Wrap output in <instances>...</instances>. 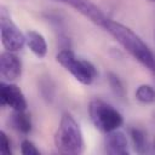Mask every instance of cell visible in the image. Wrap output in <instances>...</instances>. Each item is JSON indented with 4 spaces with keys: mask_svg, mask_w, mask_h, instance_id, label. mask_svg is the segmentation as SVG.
I'll return each mask as SVG.
<instances>
[{
    "mask_svg": "<svg viewBox=\"0 0 155 155\" xmlns=\"http://www.w3.org/2000/svg\"><path fill=\"white\" fill-rule=\"evenodd\" d=\"M134 94H136L137 101H139L140 103L149 104V103H154L155 102V90L150 85H147V84L139 85L137 87Z\"/></svg>",
    "mask_w": 155,
    "mask_h": 155,
    "instance_id": "4fadbf2b",
    "label": "cell"
},
{
    "mask_svg": "<svg viewBox=\"0 0 155 155\" xmlns=\"http://www.w3.org/2000/svg\"><path fill=\"white\" fill-rule=\"evenodd\" d=\"M105 153L109 155H128V140L124 132L115 130L107 133L104 143Z\"/></svg>",
    "mask_w": 155,
    "mask_h": 155,
    "instance_id": "9c48e42d",
    "label": "cell"
},
{
    "mask_svg": "<svg viewBox=\"0 0 155 155\" xmlns=\"http://www.w3.org/2000/svg\"><path fill=\"white\" fill-rule=\"evenodd\" d=\"M88 115L93 126L105 133L119 130L124 122L121 113L102 99H92L90 102Z\"/></svg>",
    "mask_w": 155,
    "mask_h": 155,
    "instance_id": "3957f363",
    "label": "cell"
},
{
    "mask_svg": "<svg viewBox=\"0 0 155 155\" xmlns=\"http://www.w3.org/2000/svg\"><path fill=\"white\" fill-rule=\"evenodd\" d=\"M148 1H150V2H155V0H148Z\"/></svg>",
    "mask_w": 155,
    "mask_h": 155,
    "instance_id": "e0dca14e",
    "label": "cell"
},
{
    "mask_svg": "<svg viewBox=\"0 0 155 155\" xmlns=\"http://www.w3.org/2000/svg\"><path fill=\"white\" fill-rule=\"evenodd\" d=\"M11 122L13 125V127L27 134L31 131L33 128V122H31V119H30V115L25 113V110H21V111H16L13 110V114H12V117H11Z\"/></svg>",
    "mask_w": 155,
    "mask_h": 155,
    "instance_id": "8fae6325",
    "label": "cell"
},
{
    "mask_svg": "<svg viewBox=\"0 0 155 155\" xmlns=\"http://www.w3.org/2000/svg\"><path fill=\"white\" fill-rule=\"evenodd\" d=\"M0 151L4 155H11V140L5 133V131H0Z\"/></svg>",
    "mask_w": 155,
    "mask_h": 155,
    "instance_id": "2e32d148",
    "label": "cell"
},
{
    "mask_svg": "<svg viewBox=\"0 0 155 155\" xmlns=\"http://www.w3.org/2000/svg\"><path fill=\"white\" fill-rule=\"evenodd\" d=\"M21 153L23 155H40V150L29 139L22 140V143H21Z\"/></svg>",
    "mask_w": 155,
    "mask_h": 155,
    "instance_id": "9a60e30c",
    "label": "cell"
},
{
    "mask_svg": "<svg viewBox=\"0 0 155 155\" xmlns=\"http://www.w3.org/2000/svg\"><path fill=\"white\" fill-rule=\"evenodd\" d=\"M54 145L61 154L78 155L85 149L84 134L80 125L70 113H63L54 133Z\"/></svg>",
    "mask_w": 155,
    "mask_h": 155,
    "instance_id": "7a4b0ae2",
    "label": "cell"
},
{
    "mask_svg": "<svg viewBox=\"0 0 155 155\" xmlns=\"http://www.w3.org/2000/svg\"><path fill=\"white\" fill-rule=\"evenodd\" d=\"M0 35L1 44L6 51H21L25 44V34L21 31L4 5L0 7Z\"/></svg>",
    "mask_w": 155,
    "mask_h": 155,
    "instance_id": "5b68a950",
    "label": "cell"
},
{
    "mask_svg": "<svg viewBox=\"0 0 155 155\" xmlns=\"http://www.w3.org/2000/svg\"><path fill=\"white\" fill-rule=\"evenodd\" d=\"M23 63L21 58L11 51H4L0 54V75L4 81L12 82L21 78Z\"/></svg>",
    "mask_w": 155,
    "mask_h": 155,
    "instance_id": "ba28073f",
    "label": "cell"
},
{
    "mask_svg": "<svg viewBox=\"0 0 155 155\" xmlns=\"http://www.w3.org/2000/svg\"><path fill=\"white\" fill-rule=\"evenodd\" d=\"M136 61L151 73H155V56L149 46L127 25L108 18L104 28Z\"/></svg>",
    "mask_w": 155,
    "mask_h": 155,
    "instance_id": "6da1fadb",
    "label": "cell"
},
{
    "mask_svg": "<svg viewBox=\"0 0 155 155\" xmlns=\"http://www.w3.org/2000/svg\"><path fill=\"white\" fill-rule=\"evenodd\" d=\"M0 102L1 105L8 107L16 111L27 110L28 107L25 96L22 90L17 85L4 80L0 82Z\"/></svg>",
    "mask_w": 155,
    "mask_h": 155,
    "instance_id": "8992f818",
    "label": "cell"
},
{
    "mask_svg": "<svg viewBox=\"0 0 155 155\" xmlns=\"http://www.w3.org/2000/svg\"><path fill=\"white\" fill-rule=\"evenodd\" d=\"M154 149H155V143H154Z\"/></svg>",
    "mask_w": 155,
    "mask_h": 155,
    "instance_id": "ac0fdd59",
    "label": "cell"
},
{
    "mask_svg": "<svg viewBox=\"0 0 155 155\" xmlns=\"http://www.w3.org/2000/svg\"><path fill=\"white\" fill-rule=\"evenodd\" d=\"M25 44L38 58H44L47 54V42L41 33L28 30L25 33Z\"/></svg>",
    "mask_w": 155,
    "mask_h": 155,
    "instance_id": "30bf717a",
    "label": "cell"
},
{
    "mask_svg": "<svg viewBox=\"0 0 155 155\" xmlns=\"http://www.w3.org/2000/svg\"><path fill=\"white\" fill-rule=\"evenodd\" d=\"M130 136H131V140L134 150L139 154H144L148 150V142H147L145 133L140 128L134 127V128H131Z\"/></svg>",
    "mask_w": 155,
    "mask_h": 155,
    "instance_id": "7c38bea8",
    "label": "cell"
},
{
    "mask_svg": "<svg viewBox=\"0 0 155 155\" xmlns=\"http://www.w3.org/2000/svg\"><path fill=\"white\" fill-rule=\"evenodd\" d=\"M56 61L82 85H91L98 75L96 67L90 61L80 59L69 48L61 50L56 56Z\"/></svg>",
    "mask_w": 155,
    "mask_h": 155,
    "instance_id": "277c9868",
    "label": "cell"
},
{
    "mask_svg": "<svg viewBox=\"0 0 155 155\" xmlns=\"http://www.w3.org/2000/svg\"><path fill=\"white\" fill-rule=\"evenodd\" d=\"M107 79H108V84H109V86H110L113 93H114L117 98L124 99L125 96H126V90H125L124 84H122V81L120 80V78H119L116 74L109 71L108 75H107Z\"/></svg>",
    "mask_w": 155,
    "mask_h": 155,
    "instance_id": "5bb4252c",
    "label": "cell"
},
{
    "mask_svg": "<svg viewBox=\"0 0 155 155\" xmlns=\"http://www.w3.org/2000/svg\"><path fill=\"white\" fill-rule=\"evenodd\" d=\"M58 1L73 7L75 11H78L84 17L88 18L92 23H94L96 25H98L101 28H104L108 18H109L91 0H58Z\"/></svg>",
    "mask_w": 155,
    "mask_h": 155,
    "instance_id": "52a82bcc",
    "label": "cell"
}]
</instances>
